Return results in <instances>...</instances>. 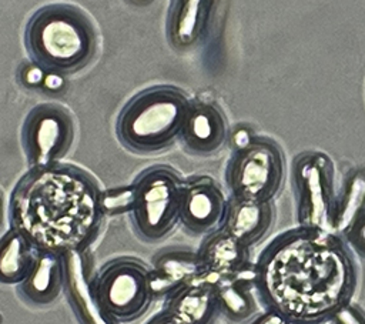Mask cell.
<instances>
[{"instance_id": "obj_1", "label": "cell", "mask_w": 365, "mask_h": 324, "mask_svg": "<svg viewBox=\"0 0 365 324\" xmlns=\"http://www.w3.org/2000/svg\"><path fill=\"white\" fill-rule=\"evenodd\" d=\"M252 283L267 310L288 324H318L349 304L356 265L341 236L299 226L262 250Z\"/></svg>"}, {"instance_id": "obj_2", "label": "cell", "mask_w": 365, "mask_h": 324, "mask_svg": "<svg viewBox=\"0 0 365 324\" xmlns=\"http://www.w3.org/2000/svg\"><path fill=\"white\" fill-rule=\"evenodd\" d=\"M101 197L96 181L73 166L31 168L13 190L11 227L38 251H81L100 230Z\"/></svg>"}, {"instance_id": "obj_3", "label": "cell", "mask_w": 365, "mask_h": 324, "mask_svg": "<svg viewBox=\"0 0 365 324\" xmlns=\"http://www.w3.org/2000/svg\"><path fill=\"white\" fill-rule=\"evenodd\" d=\"M24 41L31 60L53 73L83 69L91 60L96 47L88 19L63 4L38 10L26 27Z\"/></svg>"}, {"instance_id": "obj_4", "label": "cell", "mask_w": 365, "mask_h": 324, "mask_svg": "<svg viewBox=\"0 0 365 324\" xmlns=\"http://www.w3.org/2000/svg\"><path fill=\"white\" fill-rule=\"evenodd\" d=\"M188 97L178 88L157 86L134 96L117 120L120 143L135 153H155L180 138Z\"/></svg>"}, {"instance_id": "obj_5", "label": "cell", "mask_w": 365, "mask_h": 324, "mask_svg": "<svg viewBox=\"0 0 365 324\" xmlns=\"http://www.w3.org/2000/svg\"><path fill=\"white\" fill-rule=\"evenodd\" d=\"M184 181L171 167L155 166L143 171L133 187L131 221L138 237L157 243L180 223Z\"/></svg>"}, {"instance_id": "obj_6", "label": "cell", "mask_w": 365, "mask_h": 324, "mask_svg": "<svg viewBox=\"0 0 365 324\" xmlns=\"http://www.w3.org/2000/svg\"><path fill=\"white\" fill-rule=\"evenodd\" d=\"M91 288L98 305L117 323L137 320L154 298L150 267L133 257L104 264L91 280Z\"/></svg>"}, {"instance_id": "obj_7", "label": "cell", "mask_w": 365, "mask_h": 324, "mask_svg": "<svg viewBox=\"0 0 365 324\" xmlns=\"http://www.w3.org/2000/svg\"><path fill=\"white\" fill-rule=\"evenodd\" d=\"M284 178V156L269 138L254 137L244 148L235 150L227 167L231 198L271 201Z\"/></svg>"}, {"instance_id": "obj_8", "label": "cell", "mask_w": 365, "mask_h": 324, "mask_svg": "<svg viewBox=\"0 0 365 324\" xmlns=\"http://www.w3.org/2000/svg\"><path fill=\"white\" fill-rule=\"evenodd\" d=\"M294 184L299 226L334 233L336 197L331 158L318 151L299 154L294 161Z\"/></svg>"}, {"instance_id": "obj_9", "label": "cell", "mask_w": 365, "mask_h": 324, "mask_svg": "<svg viewBox=\"0 0 365 324\" xmlns=\"http://www.w3.org/2000/svg\"><path fill=\"white\" fill-rule=\"evenodd\" d=\"M74 137L70 114L54 104H40L26 117L21 144L31 168L48 167L66 156Z\"/></svg>"}, {"instance_id": "obj_10", "label": "cell", "mask_w": 365, "mask_h": 324, "mask_svg": "<svg viewBox=\"0 0 365 324\" xmlns=\"http://www.w3.org/2000/svg\"><path fill=\"white\" fill-rule=\"evenodd\" d=\"M227 206L228 200L211 177H194L182 186L180 223L192 234L207 236L221 227Z\"/></svg>"}, {"instance_id": "obj_11", "label": "cell", "mask_w": 365, "mask_h": 324, "mask_svg": "<svg viewBox=\"0 0 365 324\" xmlns=\"http://www.w3.org/2000/svg\"><path fill=\"white\" fill-rule=\"evenodd\" d=\"M227 121L222 111L212 103H191L180 138L184 147L198 156L217 153L227 141Z\"/></svg>"}, {"instance_id": "obj_12", "label": "cell", "mask_w": 365, "mask_h": 324, "mask_svg": "<svg viewBox=\"0 0 365 324\" xmlns=\"http://www.w3.org/2000/svg\"><path fill=\"white\" fill-rule=\"evenodd\" d=\"M207 274L197 251L165 248L157 253L150 267L154 297L168 295L180 287Z\"/></svg>"}, {"instance_id": "obj_13", "label": "cell", "mask_w": 365, "mask_h": 324, "mask_svg": "<svg viewBox=\"0 0 365 324\" xmlns=\"http://www.w3.org/2000/svg\"><path fill=\"white\" fill-rule=\"evenodd\" d=\"M217 278L218 277L207 273L180 287L167 295L164 310L185 324H208L218 311L215 293Z\"/></svg>"}, {"instance_id": "obj_14", "label": "cell", "mask_w": 365, "mask_h": 324, "mask_svg": "<svg viewBox=\"0 0 365 324\" xmlns=\"http://www.w3.org/2000/svg\"><path fill=\"white\" fill-rule=\"evenodd\" d=\"M64 257V284L71 305L83 324H118L98 305L88 274L87 258L81 251H70Z\"/></svg>"}, {"instance_id": "obj_15", "label": "cell", "mask_w": 365, "mask_h": 324, "mask_svg": "<svg viewBox=\"0 0 365 324\" xmlns=\"http://www.w3.org/2000/svg\"><path fill=\"white\" fill-rule=\"evenodd\" d=\"M197 253L205 271L215 277L238 274L251 267L250 247L221 227L205 236Z\"/></svg>"}, {"instance_id": "obj_16", "label": "cell", "mask_w": 365, "mask_h": 324, "mask_svg": "<svg viewBox=\"0 0 365 324\" xmlns=\"http://www.w3.org/2000/svg\"><path fill=\"white\" fill-rule=\"evenodd\" d=\"M64 285V257L53 251H38L27 277L19 284V295L33 305L51 304Z\"/></svg>"}, {"instance_id": "obj_17", "label": "cell", "mask_w": 365, "mask_h": 324, "mask_svg": "<svg viewBox=\"0 0 365 324\" xmlns=\"http://www.w3.org/2000/svg\"><path fill=\"white\" fill-rule=\"evenodd\" d=\"M272 221L274 208L271 201L231 198L221 228L251 247L269 231Z\"/></svg>"}, {"instance_id": "obj_18", "label": "cell", "mask_w": 365, "mask_h": 324, "mask_svg": "<svg viewBox=\"0 0 365 324\" xmlns=\"http://www.w3.org/2000/svg\"><path fill=\"white\" fill-rule=\"evenodd\" d=\"M252 290V265L242 273L218 277L215 280L218 311L232 321L250 318L257 308Z\"/></svg>"}, {"instance_id": "obj_19", "label": "cell", "mask_w": 365, "mask_h": 324, "mask_svg": "<svg viewBox=\"0 0 365 324\" xmlns=\"http://www.w3.org/2000/svg\"><path fill=\"white\" fill-rule=\"evenodd\" d=\"M214 0H175L170 19V37L178 47L197 43L204 33Z\"/></svg>"}, {"instance_id": "obj_20", "label": "cell", "mask_w": 365, "mask_h": 324, "mask_svg": "<svg viewBox=\"0 0 365 324\" xmlns=\"http://www.w3.org/2000/svg\"><path fill=\"white\" fill-rule=\"evenodd\" d=\"M38 250L16 228L0 238V283L20 284L31 270Z\"/></svg>"}, {"instance_id": "obj_21", "label": "cell", "mask_w": 365, "mask_h": 324, "mask_svg": "<svg viewBox=\"0 0 365 324\" xmlns=\"http://www.w3.org/2000/svg\"><path fill=\"white\" fill-rule=\"evenodd\" d=\"M365 211V170H354L345 181L342 194L336 198L332 231L341 237Z\"/></svg>"}, {"instance_id": "obj_22", "label": "cell", "mask_w": 365, "mask_h": 324, "mask_svg": "<svg viewBox=\"0 0 365 324\" xmlns=\"http://www.w3.org/2000/svg\"><path fill=\"white\" fill-rule=\"evenodd\" d=\"M104 213H124L131 210L133 187H125L117 191H108L101 197Z\"/></svg>"}, {"instance_id": "obj_23", "label": "cell", "mask_w": 365, "mask_h": 324, "mask_svg": "<svg viewBox=\"0 0 365 324\" xmlns=\"http://www.w3.org/2000/svg\"><path fill=\"white\" fill-rule=\"evenodd\" d=\"M349 247L359 257L365 258V211L352 223L342 237Z\"/></svg>"}, {"instance_id": "obj_24", "label": "cell", "mask_w": 365, "mask_h": 324, "mask_svg": "<svg viewBox=\"0 0 365 324\" xmlns=\"http://www.w3.org/2000/svg\"><path fill=\"white\" fill-rule=\"evenodd\" d=\"M254 137H255V136L251 133V130H250L248 127H245V126L238 127V128L232 133V136H231V144H232L234 151L247 147V146L254 140Z\"/></svg>"}, {"instance_id": "obj_25", "label": "cell", "mask_w": 365, "mask_h": 324, "mask_svg": "<svg viewBox=\"0 0 365 324\" xmlns=\"http://www.w3.org/2000/svg\"><path fill=\"white\" fill-rule=\"evenodd\" d=\"M250 324H288V323L279 314H277L271 310H267L265 313L255 317Z\"/></svg>"}, {"instance_id": "obj_26", "label": "cell", "mask_w": 365, "mask_h": 324, "mask_svg": "<svg viewBox=\"0 0 365 324\" xmlns=\"http://www.w3.org/2000/svg\"><path fill=\"white\" fill-rule=\"evenodd\" d=\"M148 324H185V323L164 310L163 313L157 314Z\"/></svg>"}, {"instance_id": "obj_27", "label": "cell", "mask_w": 365, "mask_h": 324, "mask_svg": "<svg viewBox=\"0 0 365 324\" xmlns=\"http://www.w3.org/2000/svg\"><path fill=\"white\" fill-rule=\"evenodd\" d=\"M3 221V201H1V196H0V226Z\"/></svg>"}]
</instances>
